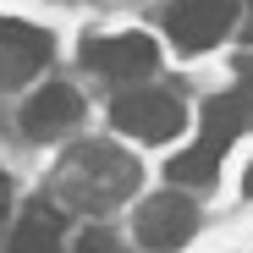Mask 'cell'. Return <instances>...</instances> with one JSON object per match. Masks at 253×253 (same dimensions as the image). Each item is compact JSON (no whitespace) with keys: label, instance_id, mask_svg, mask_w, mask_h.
Masks as SVG:
<instances>
[{"label":"cell","instance_id":"obj_1","mask_svg":"<svg viewBox=\"0 0 253 253\" xmlns=\"http://www.w3.org/2000/svg\"><path fill=\"white\" fill-rule=\"evenodd\" d=\"M110 121L138 143H165V138L182 132V99L165 94V88H126L110 105Z\"/></svg>","mask_w":253,"mask_h":253},{"label":"cell","instance_id":"obj_2","mask_svg":"<svg viewBox=\"0 0 253 253\" xmlns=\"http://www.w3.org/2000/svg\"><path fill=\"white\" fill-rule=\"evenodd\" d=\"M193 231H198V209H193L182 193H154V198L138 209V242L154 248V253L187 248Z\"/></svg>","mask_w":253,"mask_h":253},{"label":"cell","instance_id":"obj_3","mask_svg":"<svg viewBox=\"0 0 253 253\" xmlns=\"http://www.w3.org/2000/svg\"><path fill=\"white\" fill-rule=\"evenodd\" d=\"M165 28L182 50H209L215 39H226L237 28V6L231 0H176L165 11Z\"/></svg>","mask_w":253,"mask_h":253},{"label":"cell","instance_id":"obj_4","mask_svg":"<svg viewBox=\"0 0 253 253\" xmlns=\"http://www.w3.org/2000/svg\"><path fill=\"white\" fill-rule=\"evenodd\" d=\"M154 61H160V50H154V39H143V33H116V39H94L88 44V66L105 72V77H116V83L149 77Z\"/></svg>","mask_w":253,"mask_h":253},{"label":"cell","instance_id":"obj_5","mask_svg":"<svg viewBox=\"0 0 253 253\" xmlns=\"http://www.w3.org/2000/svg\"><path fill=\"white\" fill-rule=\"evenodd\" d=\"M50 55V33L0 17V83H22L28 72H39Z\"/></svg>","mask_w":253,"mask_h":253},{"label":"cell","instance_id":"obj_6","mask_svg":"<svg viewBox=\"0 0 253 253\" xmlns=\"http://www.w3.org/2000/svg\"><path fill=\"white\" fill-rule=\"evenodd\" d=\"M83 116V99L72 88H61V83H50V88H39L28 105H22V126L33 138H50V132H66V126Z\"/></svg>","mask_w":253,"mask_h":253},{"label":"cell","instance_id":"obj_7","mask_svg":"<svg viewBox=\"0 0 253 253\" xmlns=\"http://www.w3.org/2000/svg\"><path fill=\"white\" fill-rule=\"evenodd\" d=\"M253 126V88H231V94H215V105L204 110V132H209V143H231V138H242Z\"/></svg>","mask_w":253,"mask_h":253},{"label":"cell","instance_id":"obj_8","mask_svg":"<svg viewBox=\"0 0 253 253\" xmlns=\"http://www.w3.org/2000/svg\"><path fill=\"white\" fill-rule=\"evenodd\" d=\"M55 242H61V215L55 209H44V204L22 209V220L11 231V253H55Z\"/></svg>","mask_w":253,"mask_h":253},{"label":"cell","instance_id":"obj_9","mask_svg":"<svg viewBox=\"0 0 253 253\" xmlns=\"http://www.w3.org/2000/svg\"><path fill=\"white\" fill-rule=\"evenodd\" d=\"M215 171H220V143H198V149H187V154H176L171 160V182H215Z\"/></svg>","mask_w":253,"mask_h":253},{"label":"cell","instance_id":"obj_10","mask_svg":"<svg viewBox=\"0 0 253 253\" xmlns=\"http://www.w3.org/2000/svg\"><path fill=\"white\" fill-rule=\"evenodd\" d=\"M77 253H121L105 231H83V242H77Z\"/></svg>","mask_w":253,"mask_h":253},{"label":"cell","instance_id":"obj_11","mask_svg":"<svg viewBox=\"0 0 253 253\" xmlns=\"http://www.w3.org/2000/svg\"><path fill=\"white\" fill-rule=\"evenodd\" d=\"M6 204H11V176L0 171V220H6Z\"/></svg>","mask_w":253,"mask_h":253},{"label":"cell","instance_id":"obj_12","mask_svg":"<svg viewBox=\"0 0 253 253\" xmlns=\"http://www.w3.org/2000/svg\"><path fill=\"white\" fill-rule=\"evenodd\" d=\"M248 198H253V165H248Z\"/></svg>","mask_w":253,"mask_h":253},{"label":"cell","instance_id":"obj_13","mask_svg":"<svg viewBox=\"0 0 253 253\" xmlns=\"http://www.w3.org/2000/svg\"><path fill=\"white\" fill-rule=\"evenodd\" d=\"M248 33H253V11H248Z\"/></svg>","mask_w":253,"mask_h":253}]
</instances>
